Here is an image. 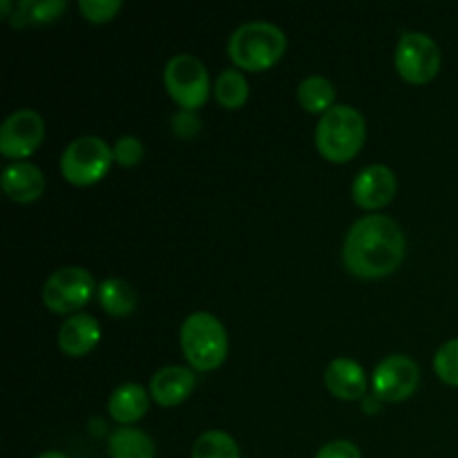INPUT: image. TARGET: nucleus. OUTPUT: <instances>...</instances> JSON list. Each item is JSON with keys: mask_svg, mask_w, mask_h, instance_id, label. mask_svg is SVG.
I'll return each instance as SVG.
<instances>
[{"mask_svg": "<svg viewBox=\"0 0 458 458\" xmlns=\"http://www.w3.org/2000/svg\"><path fill=\"white\" fill-rule=\"evenodd\" d=\"M405 233L387 215H367L347 233L343 259L352 276L378 280L392 276L405 259Z\"/></svg>", "mask_w": 458, "mask_h": 458, "instance_id": "obj_1", "label": "nucleus"}, {"mask_svg": "<svg viewBox=\"0 0 458 458\" xmlns=\"http://www.w3.org/2000/svg\"><path fill=\"white\" fill-rule=\"evenodd\" d=\"M164 83L170 98L182 110L197 112L206 106L210 97L208 70L192 54H177L170 58L164 72Z\"/></svg>", "mask_w": 458, "mask_h": 458, "instance_id": "obj_5", "label": "nucleus"}, {"mask_svg": "<svg viewBox=\"0 0 458 458\" xmlns=\"http://www.w3.org/2000/svg\"><path fill=\"white\" fill-rule=\"evenodd\" d=\"M43 137V116L34 110H16L0 128V152L7 159H25L38 150Z\"/></svg>", "mask_w": 458, "mask_h": 458, "instance_id": "obj_10", "label": "nucleus"}, {"mask_svg": "<svg viewBox=\"0 0 458 458\" xmlns=\"http://www.w3.org/2000/svg\"><path fill=\"white\" fill-rule=\"evenodd\" d=\"M316 458H362L360 450L352 441H334L327 443Z\"/></svg>", "mask_w": 458, "mask_h": 458, "instance_id": "obj_27", "label": "nucleus"}, {"mask_svg": "<svg viewBox=\"0 0 458 458\" xmlns=\"http://www.w3.org/2000/svg\"><path fill=\"white\" fill-rule=\"evenodd\" d=\"M286 54V34L271 22H246L228 38V56L240 70L264 72Z\"/></svg>", "mask_w": 458, "mask_h": 458, "instance_id": "obj_2", "label": "nucleus"}, {"mask_svg": "<svg viewBox=\"0 0 458 458\" xmlns=\"http://www.w3.org/2000/svg\"><path fill=\"white\" fill-rule=\"evenodd\" d=\"M107 411L121 428H130L141 420L148 411V394L141 385L125 383L112 392L107 401Z\"/></svg>", "mask_w": 458, "mask_h": 458, "instance_id": "obj_16", "label": "nucleus"}, {"mask_svg": "<svg viewBox=\"0 0 458 458\" xmlns=\"http://www.w3.org/2000/svg\"><path fill=\"white\" fill-rule=\"evenodd\" d=\"M65 0H45V3H34V0H22L16 4V12L12 16L13 30H22L27 25H45L54 22L65 13Z\"/></svg>", "mask_w": 458, "mask_h": 458, "instance_id": "obj_20", "label": "nucleus"}, {"mask_svg": "<svg viewBox=\"0 0 458 458\" xmlns=\"http://www.w3.org/2000/svg\"><path fill=\"white\" fill-rule=\"evenodd\" d=\"M98 340H101V327H98L97 318H92L89 313H76V316L67 318L58 331V347L70 358L88 356L97 347Z\"/></svg>", "mask_w": 458, "mask_h": 458, "instance_id": "obj_13", "label": "nucleus"}, {"mask_svg": "<svg viewBox=\"0 0 458 458\" xmlns=\"http://www.w3.org/2000/svg\"><path fill=\"white\" fill-rule=\"evenodd\" d=\"M434 371L445 385L458 387V338L443 344L434 356Z\"/></svg>", "mask_w": 458, "mask_h": 458, "instance_id": "obj_23", "label": "nucleus"}, {"mask_svg": "<svg viewBox=\"0 0 458 458\" xmlns=\"http://www.w3.org/2000/svg\"><path fill=\"white\" fill-rule=\"evenodd\" d=\"M396 188L398 183L394 170L383 164H374L358 173L352 195L360 208L378 210L396 197Z\"/></svg>", "mask_w": 458, "mask_h": 458, "instance_id": "obj_11", "label": "nucleus"}, {"mask_svg": "<svg viewBox=\"0 0 458 458\" xmlns=\"http://www.w3.org/2000/svg\"><path fill=\"white\" fill-rule=\"evenodd\" d=\"M298 101L311 114L325 116L331 107H335V88L325 76H309L300 83Z\"/></svg>", "mask_w": 458, "mask_h": 458, "instance_id": "obj_19", "label": "nucleus"}, {"mask_svg": "<svg viewBox=\"0 0 458 458\" xmlns=\"http://www.w3.org/2000/svg\"><path fill=\"white\" fill-rule=\"evenodd\" d=\"M9 12H12V3H9V0H3V3H0V16L9 18Z\"/></svg>", "mask_w": 458, "mask_h": 458, "instance_id": "obj_28", "label": "nucleus"}, {"mask_svg": "<svg viewBox=\"0 0 458 458\" xmlns=\"http://www.w3.org/2000/svg\"><path fill=\"white\" fill-rule=\"evenodd\" d=\"M394 63L407 83L425 85L437 79L441 70V49L432 36L423 31H407L398 40Z\"/></svg>", "mask_w": 458, "mask_h": 458, "instance_id": "obj_7", "label": "nucleus"}, {"mask_svg": "<svg viewBox=\"0 0 458 458\" xmlns=\"http://www.w3.org/2000/svg\"><path fill=\"white\" fill-rule=\"evenodd\" d=\"M367 125L352 106H335L320 116L316 128V148L331 164H347L365 146Z\"/></svg>", "mask_w": 458, "mask_h": 458, "instance_id": "obj_3", "label": "nucleus"}, {"mask_svg": "<svg viewBox=\"0 0 458 458\" xmlns=\"http://www.w3.org/2000/svg\"><path fill=\"white\" fill-rule=\"evenodd\" d=\"M179 343L186 360L197 371H213L228 356V334L213 313L197 311L183 320Z\"/></svg>", "mask_w": 458, "mask_h": 458, "instance_id": "obj_4", "label": "nucleus"}, {"mask_svg": "<svg viewBox=\"0 0 458 458\" xmlns=\"http://www.w3.org/2000/svg\"><path fill=\"white\" fill-rule=\"evenodd\" d=\"M197 385L195 371L188 367H164L150 380V396L161 407H177L186 401Z\"/></svg>", "mask_w": 458, "mask_h": 458, "instance_id": "obj_12", "label": "nucleus"}, {"mask_svg": "<svg viewBox=\"0 0 458 458\" xmlns=\"http://www.w3.org/2000/svg\"><path fill=\"white\" fill-rule=\"evenodd\" d=\"M110 458H155V441L137 428H119L107 438Z\"/></svg>", "mask_w": 458, "mask_h": 458, "instance_id": "obj_17", "label": "nucleus"}, {"mask_svg": "<svg viewBox=\"0 0 458 458\" xmlns=\"http://www.w3.org/2000/svg\"><path fill=\"white\" fill-rule=\"evenodd\" d=\"M327 389L340 401H362L367 394L365 369L352 358H335L325 371Z\"/></svg>", "mask_w": 458, "mask_h": 458, "instance_id": "obj_15", "label": "nucleus"}, {"mask_svg": "<svg viewBox=\"0 0 458 458\" xmlns=\"http://www.w3.org/2000/svg\"><path fill=\"white\" fill-rule=\"evenodd\" d=\"M112 148L98 137H81L65 148L61 157V173L72 186H94L112 168Z\"/></svg>", "mask_w": 458, "mask_h": 458, "instance_id": "obj_6", "label": "nucleus"}, {"mask_svg": "<svg viewBox=\"0 0 458 458\" xmlns=\"http://www.w3.org/2000/svg\"><path fill=\"white\" fill-rule=\"evenodd\" d=\"M94 277L81 267H63L47 277L43 302L52 313H72L83 309L94 295Z\"/></svg>", "mask_w": 458, "mask_h": 458, "instance_id": "obj_8", "label": "nucleus"}, {"mask_svg": "<svg viewBox=\"0 0 458 458\" xmlns=\"http://www.w3.org/2000/svg\"><path fill=\"white\" fill-rule=\"evenodd\" d=\"M201 128V121L197 116V112L191 110H179L177 114L173 116V132L177 134L179 139H192Z\"/></svg>", "mask_w": 458, "mask_h": 458, "instance_id": "obj_26", "label": "nucleus"}, {"mask_svg": "<svg viewBox=\"0 0 458 458\" xmlns=\"http://www.w3.org/2000/svg\"><path fill=\"white\" fill-rule=\"evenodd\" d=\"M121 7H123L121 0H81L79 3V9L85 21L97 22V25L110 22L121 12Z\"/></svg>", "mask_w": 458, "mask_h": 458, "instance_id": "obj_24", "label": "nucleus"}, {"mask_svg": "<svg viewBox=\"0 0 458 458\" xmlns=\"http://www.w3.org/2000/svg\"><path fill=\"white\" fill-rule=\"evenodd\" d=\"M215 98L224 110H240L249 101V83L237 70H224L215 81Z\"/></svg>", "mask_w": 458, "mask_h": 458, "instance_id": "obj_21", "label": "nucleus"}, {"mask_svg": "<svg viewBox=\"0 0 458 458\" xmlns=\"http://www.w3.org/2000/svg\"><path fill=\"white\" fill-rule=\"evenodd\" d=\"M0 183H3L4 195L16 204H31V201L40 199L45 191V177L40 168H36L34 164H27V161L9 164L3 170Z\"/></svg>", "mask_w": 458, "mask_h": 458, "instance_id": "obj_14", "label": "nucleus"}, {"mask_svg": "<svg viewBox=\"0 0 458 458\" xmlns=\"http://www.w3.org/2000/svg\"><path fill=\"white\" fill-rule=\"evenodd\" d=\"M419 380V365L410 356L396 353V356H387L378 362L374 376H371V387L380 403H401L416 392Z\"/></svg>", "mask_w": 458, "mask_h": 458, "instance_id": "obj_9", "label": "nucleus"}, {"mask_svg": "<svg viewBox=\"0 0 458 458\" xmlns=\"http://www.w3.org/2000/svg\"><path fill=\"white\" fill-rule=\"evenodd\" d=\"M112 155H114V161L123 168H134L139 165V161L143 159V143L139 141L137 137H121L119 141L112 148Z\"/></svg>", "mask_w": 458, "mask_h": 458, "instance_id": "obj_25", "label": "nucleus"}, {"mask_svg": "<svg viewBox=\"0 0 458 458\" xmlns=\"http://www.w3.org/2000/svg\"><path fill=\"white\" fill-rule=\"evenodd\" d=\"M36 458H67V456L63 454V452H54V450H49V452H43V454L36 456Z\"/></svg>", "mask_w": 458, "mask_h": 458, "instance_id": "obj_29", "label": "nucleus"}, {"mask_svg": "<svg viewBox=\"0 0 458 458\" xmlns=\"http://www.w3.org/2000/svg\"><path fill=\"white\" fill-rule=\"evenodd\" d=\"M98 302L103 311L114 318H125L137 309V293L132 286L119 277H110L98 284Z\"/></svg>", "mask_w": 458, "mask_h": 458, "instance_id": "obj_18", "label": "nucleus"}, {"mask_svg": "<svg viewBox=\"0 0 458 458\" xmlns=\"http://www.w3.org/2000/svg\"><path fill=\"white\" fill-rule=\"evenodd\" d=\"M191 458H240V447L231 434L210 429L197 438Z\"/></svg>", "mask_w": 458, "mask_h": 458, "instance_id": "obj_22", "label": "nucleus"}]
</instances>
